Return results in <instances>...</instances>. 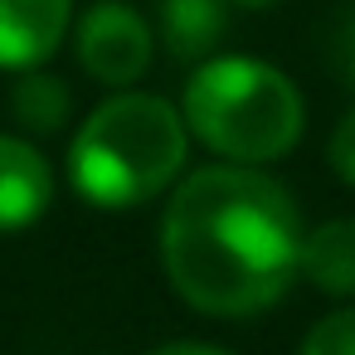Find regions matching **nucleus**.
<instances>
[{
  "label": "nucleus",
  "mask_w": 355,
  "mask_h": 355,
  "mask_svg": "<svg viewBox=\"0 0 355 355\" xmlns=\"http://www.w3.org/2000/svg\"><path fill=\"white\" fill-rule=\"evenodd\" d=\"M161 263L171 287L209 316L272 306L302 268V219L292 195L253 166H205L161 214Z\"/></svg>",
  "instance_id": "f257e3e1"
},
{
  "label": "nucleus",
  "mask_w": 355,
  "mask_h": 355,
  "mask_svg": "<svg viewBox=\"0 0 355 355\" xmlns=\"http://www.w3.org/2000/svg\"><path fill=\"white\" fill-rule=\"evenodd\" d=\"M185 146L190 127L166 98L117 93L78 127L69 180L98 209H137L180 175Z\"/></svg>",
  "instance_id": "f03ea898"
},
{
  "label": "nucleus",
  "mask_w": 355,
  "mask_h": 355,
  "mask_svg": "<svg viewBox=\"0 0 355 355\" xmlns=\"http://www.w3.org/2000/svg\"><path fill=\"white\" fill-rule=\"evenodd\" d=\"M180 117L224 161L263 166L297 146L306 112L282 69L258 59H205L185 83Z\"/></svg>",
  "instance_id": "7ed1b4c3"
},
{
  "label": "nucleus",
  "mask_w": 355,
  "mask_h": 355,
  "mask_svg": "<svg viewBox=\"0 0 355 355\" xmlns=\"http://www.w3.org/2000/svg\"><path fill=\"white\" fill-rule=\"evenodd\" d=\"M78 64L103 88H132L151 69V25L122 0H98L78 20Z\"/></svg>",
  "instance_id": "20e7f679"
},
{
  "label": "nucleus",
  "mask_w": 355,
  "mask_h": 355,
  "mask_svg": "<svg viewBox=\"0 0 355 355\" xmlns=\"http://www.w3.org/2000/svg\"><path fill=\"white\" fill-rule=\"evenodd\" d=\"M73 0H0V69H40L69 35Z\"/></svg>",
  "instance_id": "39448f33"
},
{
  "label": "nucleus",
  "mask_w": 355,
  "mask_h": 355,
  "mask_svg": "<svg viewBox=\"0 0 355 355\" xmlns=\"http://www.w3.org/2000/svg\"><path fill=\"white\" fill-rule=\"evenodd\" d=\"M54 200V175L49 161L20 141V137H0V234L35 224Z\"/></svg>",
  "instance_id": "423d86ee"
},
{
  "label": "nucleus",
  "mask_w": 355,
  "mask_h": 355,
  "mask_svg": "<svg viewBox=\"0 0 355 355\" xmlns=\"http://www.w3.org/2000/svg\"><path fill=\"white\" fill-rule=\"evenodd\" d=\"M302 272L331 297H355V219H331L302 234Z\"/></svg>",
  "instance_id": "0eeeda50"
},
{
  "label": "nucleus",
  "mask_w": 355,
  "mask_h": 355,
  "mask_svg": "<svg viewBox=\"0 0 355 355\" xmlns=\"http://www.w3.org/2000/svg\"><path fill=\"white\" fill-rule=\"evenodd\" d=\"M161 40L175 59H205L224 40V0H161Z\"/></svg>",
  "instance_id": "6e6552de"
},
{
  "label": "nucleus",
  "mask_w": 355,
  "mask_h": 355,
  "mask_svg": "<svg viewBox=\"0 0 355 355\" xmlns=\"http://www.w3.org/2000/svg\"><path fill=\"white\" fill-rule=\"evenodd\" d=\"M10 117H15L25 132L54 137V132L69 122V88H64L54 73L25 69V78H20L15 93H10Z\"/></svg>",
  "instance_id": "1a4fd4ad"
},
{
  "label": "nucleus",
  "mask_w": 355,
  "mask_h": 355,
  "mask_svg": "<svg viewBox=\"0 0 355 355\" xmlns=\"http://www.w3.org/2000/svg\"><path fill=\"white\" fill-rule=\"evenodd\" d=\"M302 355H355V306L321 316V321L306 331Z\"/></svg>",
  "instance_id": "9d476101"
},
{
  "label": "nucleus",
  "mask_w": 355,
  "mask_h": 355,
  "mask_svg": "<svg viewBox=\"0 0 355 355\" xmlns=\"http://www.w3.org/2000/svg\"><path fill=\"white\" fill-rule=\"evenodd\" d=\"M331 166L345 185H355V112H345L336 137H331Z\"/></svg>",
  "instance_id": "9b49d317"
},
{
  "label": "nucleus",
  "mask_w": 355,
  "mask_h": 355,
  "mask_svg": "<svg viewBox=\"0 0 355 355\" xmlns=\"http://www.w3.org/2000/svg\"><path fill=\"white\" fill-rule=\"evenodd\" d=\"M331 64H336V73L355 88V10L336 25V40H331Z\"/></svg>",
  "instance_id": "f8f14e48"
},
{
  "label": "nucleus",
  "mask_w": 355,
  "mask_h": 355,
  "mask_svg": "<svg viewBox=\"0 0 355 355\" xmlns=\"http://www.w3.org/2000/svg\"><path fill=\"white\" fill-rule=\"evenodd\" d=\"M151 355H229V350L200 345V340H175V345H161V350H151Z\"/></svg>",
  "instance_id": "ddd939ff"
},
{
  "label": "nucleus",
  "mask_w": 355,
  "mask_h": 355,
  "mask_svg": "<svg viewBox=\"0 0 355 355\" xmlns=\"http://www.w3.org/2000/svg\"><path fill=\"white\" fill-rule=\"evenodd\" d=\"M234 6H243V10H268V6H277V0H234Z\"/></svg>",
  "instance_id": "4468645a"
}]
</instances>
